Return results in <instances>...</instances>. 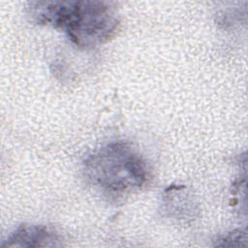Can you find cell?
<instances>
[{
    "label": "cell",
    "mask_w": 248,
    "mask_h": 248,
    "mask_svg": "<svg viewBox=\"0 0 248 248\" xmlns=\"http://www.w3.org/2000/svg\"><path fill=\"white\" fill-rule=\"evenodd\" d=\"M28 9L36 22L62 30L82 48L106 43L119 24L114 8L103 1H39Z\"/></svg>",
    "instance_id": "obj_1"
},
{
    "label": "cell",
    "mask_w": 248,
    "mask_h": 248,
    "mask_svg": "<svg viewBox=\"0 0 248 248\" xmlns=\"http://www.w3.org/2000/svg\"><path fill=\"white\" fill-rule=\"evenodd\" d=\"M87 180L107 195L122 196L146 182L142 158L124 142H111L93 151L84 161Z\"/></svg>",
    "instance_id": "obj_2"
},
{
    "label": "cell",
    "mask_w": 248,
    "mask_h": 248,
    "mask_svg": "<svg viewBox=\"0 0 248 248\" xmlns=\"http://www.w3.org/2000/svg\"><path fill=\"white\" fill-rule=\"evenodd\" d=\"M61 238L56 232L43 225H20L1 243L7 247H57Z\"/></svg>",
    "instance_id": "obj_3"
},
{
    "label": "cell",
    "mask_w": 248,
    "mask_h": 248,
    "mask_svg": "<svg viewBox=\"0 0 248 248\" xmlns=\"http://www.w3.org/2000/svg\"><path fill=\"white\" fill-rule=\"evenodd\" d=\"M247 235L245 232L240 230L230 232L228 235L219 239V242L216 244L217 246H245L241 243V241L246 242Z\"/></svg>",
    "instance_id": "obj_4"
}]
</instances>
